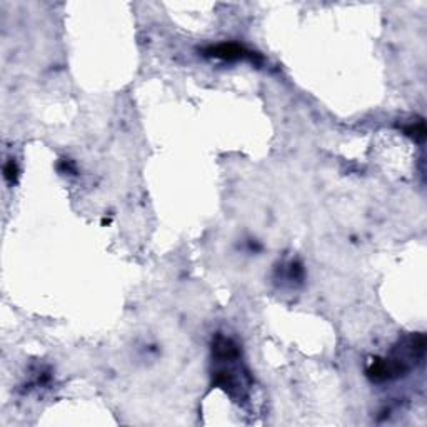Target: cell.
<instances>
[{
  "instance_id": "cell-1",
  "label": "cell",
  "mask_w": 427,
  "mask_h": 427,
  "mask_svg": "<svg viewBox=\"0 0 427 427\" xmlns=\"http://www.w3.org/2000/svg\"><path fill=\"white\" fill-rule=\"evenodd\" d=\"M204 54L210 59H219V61H244V59H249V61L254 62L257 55L250 50H247L244 45H239L236 42H222L217 45H210L204 50Z\"/></svg>"
},
{
  "instance_id": "cell-2",
  "label": "cell",
  "mask_w": 427,
  "mask_h": 427,
  "mask_svg": "<svg viewBox=\"0 0 427 427\" xmlns=\"http://www.w3.org/2000/svg\"><path fill=\"white\" fill-rule=\"evenodd\" d=\"M404 132H406V135L412 137L414 140L417 142H422L426 137V128H424V122L419 121L417 123H411V125H407L406 128H404Z\"/></svg>"
},
{
  "instance_id": "cell-3",
  "label": "cell",
  "mask_w": 427,
  "mask_h": 427,
  "mask_svg": "<svg viewBox=\"0 0 427 427\" xmlns=\"http://www.w3.org/2000/svg\"><path fill=\"white\" fill-rule=\"evenodd\" d=\"M17 177H18V167H17V162L13 159H8V162L3 165V179H5L7 183H13L17 182Z\"/></svg>"
}]
</instances>
